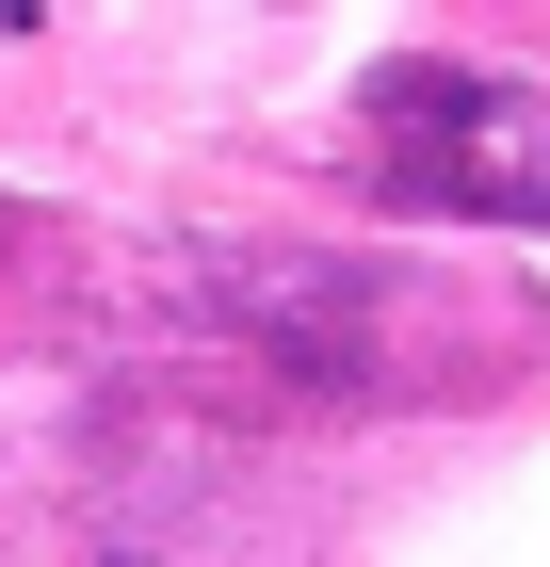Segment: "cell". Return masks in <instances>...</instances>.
<instances>
[{
	"label": "cell",
	"mask_w": 550,
	"mask_h": 567,
	"mask_svg": "<svg viewBox=\"0 0 550 567\" xmlns=\"http://www.w3.org/2000/svg\"><path fill=\"white\" fill-rule=\"evenodd\" d=\"M373 131H388V163H422V195L550 227V114L502 97L486 65H388V82H373Z\"/></svg>",
	"instance_id": "cell-1"
}]
</instances>
